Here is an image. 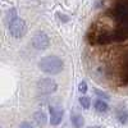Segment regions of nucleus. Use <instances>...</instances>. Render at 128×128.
I'll use <instances>...</instances> for the list:
<instances>
[{
    "label": "nucleus",
    "instance_id": "nucleus-1",
    "mask_svg": "<svg viewBox=\"0 0 128 128\" xmlns=\"http://www.w3.org/2000/svg\"><path fill=\"white\" fill-rule=\"evenodd\" d=\"M38 68L41 72H44L46 74L55 76V74H59L63 70L64 63L56 55H48V56L41 58V60L38 62Z\"/></svg>",
    "mask_w": 128,
    "mask_h": 128
},
{
    "label": "nucleus",
    "instance_id": "nucleus-2",
    "mask_svg": "<svg viewBox=\"0 0 128 128\" xmlns=\"http://www.w3.org/2000/svg\"><path fill=\"white\" fill-rule=\"evenodd\" d=\"M110 17L115 19L119 27L128 24V0H116L110 10Z\"/></svg>",
    "mask_w": 128,
    "mask_h": 128
},
{
    "label": "nucleus",
    "instance_id": "nucleus-3",
    "mask_svg": "<svg viewBox=\"0 0 128 128\" xmlns=\"http://www.w3.org/2000/svg\"><path fill=\"white\" fill-rule=\"evenodd\" d=\"M36 88H37V92L41 95H51L58 90V83L55 82V80L45 77L37 81Z\"/></svg>",
    "mask_w": 128,
    "mask_h": 128
},
{
    "label": "nucleus",
    "instance_id": "nucleus-4",
    "mask_svg": "<svg viewBox=\"0 0 128 128\" xmlns=\"http://www.w3.org/2000/svg\"><path fill=\"white\" fill-rule=\"evenodd\" d=\"M31 44H32V46H34V49L44 51V50H48L49 46H50V38H49L46 32L38 31V32H36V34L32 36Z\"/></svg>",
    "mask_w": 128,
    "mask_h": 128
},
{
    "label": "nucleus",
    "instance_id": "nucleus-5",
    "mask_svg": "<svg viewBox=\"0 0 128 128\" xmlns=\"http://www.w3.org/2000/svg\"><path fill=\"white\" fill-rule=\"evenodd\" d=\"M8 30L14 38H22L27 34V23L22 18H17L8 26Z\"/></svg>",
    "mask_w": 128,
    "mask_h": 128
},
{
    "label": "nucleus",
    "instance_id": "nucleus-6",
    "mask_svg": "<svg viewBox=\"0 0 128 128\" xmlns=\"http://www.w3.org/2000/svg\"><path fill=\"white\" fill-rule=\"evenodd\" d=\"M119 86H128V50L124 52L120 63V70H119Z\"/></svg>",
    "mask_w": 128,
    "mask_h": 128
},
{
    "label": "nucleus",
    "instance_id": "nucleus-7",
    "mask_svg": "<svg viewBox=\"0 0 128 128\" xmlns=\"http://www.w3.org/2000/svg\"><path fill=\"white\" fill-rule=\"evenodd\" d=\"M64 115V110L59 106H51L50 108V124L51 126H58L60 124Z\"/></svg>",
    "mask_w": 128,
    "mask_h": 128
},
{
    "label": "nucleus",
    "instance_id": "nucleus-8",
    "mask_svg": "<svg viewBox=\"0 0 128 128\" xmlns=\"http://www.w3.org/2000/svg\"><path fill=\"white\" fill-rule=\"evenodd\" d=\"M34 120H35V123H36L38 127H45L46 123H48V115H46L44 112L38 110V112H36V113L34 114Z\"/></svg>",
    "mask_w": 128,
    "mask_h": 128
},
{
    "label": "nucleus",
    "instance_id": "nucleus-9",
    "mask_svg": "<svg viewBox=\"0 0 128 128\" xmlns=\"http://www.w3.org/2000/svg\"><path fill=\"white\" fill-rule=\"evenodd\" d=\"M70 122H72V126L74 128H82L83 124H84V118L81 114H72L70 115Z\"/></svg>",
    "mask_w": 128,
    "mask_h": 128
},
{
    "label": "nucleus",
    "instance_id": "nucleus-10",
    "mask_svg": "<svg viewBox=\"0 0 128 128\" xmlns=\"http://www.w3.org/2000/svg\"><path fill=\"white\" fill-rule=\"evenodd\" d=\"M17 18H19L18 17V13H17V9L16 8H10L8 12H6V16H5V22H6V24L9 26L10 23L13 22V20H16Z\"/></svg>",
    "mask_w": 128,
    "mask_h": 128
},
{
    "label": "nucleus",
    "instance_id": "nucleus-11",
    "mask_svg": "<svg viewBox=\"0 0 128 128\" xmlns=\"http://www.w3.org/2000/svg\"><path fill=\"white\" fill-rule=\"evenodd\" d=\"M95 110L98 112V113H106L109 110V105L106 104L105 101H102V100H96L95 101Z\"/></svg>",
    "mask_w": 128,
    "mask_h": 128
},
{
    "label": "nucleus",
    "instance_id": "nucleus-12",
    "mask_svg": "<svg viewBox=\"0 0 128 128\" xmlns=\"http://www.w3.org/2000/svg\"><path fill=\"white\" fill-rule=\"evenodd\" d=\"M116 118L122 124H126L128 122V110L127 109H119L116 112Z\"/></svg>",
    "mask_w": 128,
    "mask_h": 128
},
{
    "label": "nucleus",
    "instance_id": "nucleus-13",
    "mask_svg": "<svg viewBox=\"0 0 128 128\" xmlns=\"http://www.w3.org/2000/svg\"><path fill=\"white\" fill-rule=\"evenodd\" d=\"M80 104H81V106H82L83 109H88L90 105H91V99L88 98V96L83 95V96H81V98H80Z\"/></svg>",
    "mask_w": 128,
    "mask_h": 128
},
{
    "label": "nucleus",
    "instance_id": "nucleus-14",
    "mask_svg": "<svg viewBox=\"0 0 128 128\" xmlns=\"http://www.w3.org/2000/svg\"><path fill=\"white\" fill-rule=\"evenodd\" d=\"M87 90H88V88H87V83H86V81L80 82V84H78V91L82 92V94H86Z\"/></svg>",
    "mask_w": 128,
    "mask_h": 128
},
{
    "label": "nucleus",
    "instance_id": "nucleus-15",
    "mask_svg": "<svg viewBox=\"0 0 128 128\" xmlns=\"http://www.w3.org/2000/svg\"><path fill=\"white\" fill-rule=\"evenodd\" d=\"M95 94L98 95L99 98H102V99H105V100H109V99H110V96L106 94V92L101 91V90H98V88H96V90H95Z\"/></svg>",
    "mask_w": 128,
    "mask_h": 128
},
{
    "label": "nucleus",
    "instance_id": "nucleus-16",
    "mask_svg": "<svg viewBox=\"0 0 128 128\" xmlns=\"http://www.w3.org/2000/svg\"><path fill=\"white\" fill-rule=\"evenodd\" d=\"M18 128H35V127L32 126L30 122H22V123L19 124V127H18Z\"/></svg>",
    "mask_w": 128,
    "mask_h": 128
},
{
    "label": "nucleus",
    "instance_id": "nucleus-17",
    "mask_svg": "<svg viewBox=\"0 0 128 128\" xmlns=\"http://www.w3.org/2000/svg\"><path fill=\"white\" fill-rule=\"evenodd\" d=\"M87 128H101V127H99V126H94V127H87Z\"/></svg>",
    "mask_w": 128,
    "mask_h": 128
}]
</instances>
